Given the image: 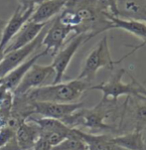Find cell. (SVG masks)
I'll return each mask as SVG.
<instances>
[{
    "mask_svg": "<svg viewBox=\"0 0 146 150\" xmlns=\"http://www.w3.org/2000/svg\"><path fill=\"white\" fill-rule=\"evenodd\" d=\"M89 83L84 80L76 79L70 82L51 83L33 88L22 96L28 101H50V103H72L81 98V96L88 91Z\"/></svg>",
    "mask_w": 146,
    "mask_h": 150,
    "instance_id": "cell-1",
    "label": "cell"
},
{
    "mask_svg": "<svg viewBox=\"0 0 146 150\" xmlns=\"http://www.w3.org/2000/svg\"><path fill=\"white\" fill-rule=\"evenodd\" d=\"M125 73L126 71L124 69H119L106 82L91 86L89 88L94 91H101L102 93V101L117 103L118 98L121 96L146 98V88L139 82H137V80H135L131 75L129 76L132 82L128 83L122 82V77Z\"/></svg>",
    "mask_w": 146,
    "mask_h": 150,
    "instance_id": "cell-2",
    "label": "cell"
},
{
    "mask_svg": "<svg viewBox=\"0 0 146 150\" xmlns=\"http://www.w3.org/2000/svg\"><path fill=\"white\" fill-rule=\"evenodd\" d=\"M115 65L116 63L112 60L111 51H109L108 38L107 36H103V38L97 43V45L88 55L80 75L77 79L91 83L96 78V73L99 69L107 68L109 70H112Z\"/></svg>",
    "mask_w": 146,
    "mask_h": 150,
    "instance_id": "cell-3",
    "label": "cell"
},
{
    "mask_svg": "<svg viewBox=\"0 0 146 150\" xmlns=\"http://www.w3.org/2000/svg\"><path fill=\"white\" fill-rule=\"evenodd\" d=\"M106 112V110L104 108V103L101 100V103L94 108L89 109L82 108L64 118L62 121L71 128L83 126L89 129L107 130V129H111V126L104 122V119L107 116Z\"/></svg>",
    "mask_w": 146,
    "mask_h": 150,
    "instance_id": "cell-4",
    "label": "cell"
},
{
    "mask_svg": "<svg viewBox=\"0 0 146 150\" xmlns=\"http://www.w3.org/2000/svg\"><path fill=\"white\" fill-rule=\"evenodd\" d=\"M94 37V36L91 34H76V36L72 38L71 41L66 45V47L61 48L58 51L57 54L53 57L54 59L51 64L55 71V77H54L52 83L62 82L67 69L70 65L71 61L73 60L77 51L79 50V48Z\"/></svg>",
    "mask_w": 146,
    "mask_h": 150,
    "instance_id": "cell-5",
    "label": "cell"
},
{
    "mask_svg": "<svg viewBox=\"0 0 146 150\" xmlns=\"http://www.w3.org/2000/svg\"><path fill=\"white\" fill-rule=\"evenodd\" d=\"M55 71L51 65H37L35 63L25 76L21 82L13 91L14 96H22L33 88L42 86L49 79L54 80ZM53 83V82H52Z\"/></svg>",
    "mask_w": 146,
    "mask_h": 150,
    "instance_id": "cell-6",
    "label": "cell"
},
{
    "mask_svg": "<svg viewBox=\"0 0 146 150\" xmlns=\"http://www.w3.org/2000/svg\"><path fill=\"white\" fill-rule=\"evenodd\" d=\"M48 26L49 24L38 35V37L33 40L31 43H29L28 45L20 48V49L5 53L3 59L0 62V79L3 78L5 75H7L13 69L18 67L19 65H21L22 63H24L28 59V57L39 47L41 43H42V39L45 35V32L47 31Z\"/></svg>",
    "mask_w": 146,
    "mask_h": 150,
    "instance_id": "cell-7",
    "label": "cell"
},
{
    "mask_svg": "<svg viewBox=\"0 0 146 150\" xmlns=\"http://www.w3.org/2000/svg\"><path fill=\"white\" fill-rule=\"evenodd\" d=\"M71 32H73V29L69 25L61 21L59 16L55 17V19L51 22V26H48L41 45L45 46L48 55L54 57L63 47L67 37Z\"/></svg>",
    "mask_w": 146,
    "mask_h": 150,
    "instance_id": "cell-8",
    "label": "cell"
},
{
    "mask_svg": "<svg viewBox=\"0 0 146 150\" xmlns=\"http://www.w3.org/2000/svg\"><path fill=\"white\" fill-rule=\"evenodd\" d=\"M33 112L43 116L59 119L62 121L64 118L74 113L76 110L84 108L83 103H50V101H31Z\"/></svg>",
    "mask_w": 146,
    "mask_h": 150,
    "instance_id": "cell-9",
    "label": "cell"
},
{
    "mask_svg": "<svg viewBox=\"0 0 146 150\" xmlns=\"http://www.w3.org/2000/svg\"><path fill=\"white\" fill-rule=\"evenodd\" d=\"M111 15L122 19L145 22L146 0H112Z\"/></svg>",
    "mask_w": 146,
    "mask_h": 150,
    "instance_id": "cell-10",
    "label": "cell"
},
{
    "mask_svg": "<svg viewBox=\"0 0 146 150\" xmlns=\"http://www.w3.org/2000/svg\"><path fill=\"white\" fill-rule=\"evenodd\" d=\"M33 11L34 9H24L19 5L14 10L10 19L5 23L3 30H2L1 38H0V49L3 52L8 43L12 40V38L17 34L25 23L29 21Z\"/></svg>",
    "mask_w": 146,
    "mask_h": 150,
    "instance_id": "cell-11",
    "label": "cell"
},
{
    "mask_svg": "<svg viewBox=\"0 0 146 150\" xmlns=\"http://www.w3.org/2000/svg\"><path fill=\"white\" fill-rule=\"evenodd\" d=\"M107 19L111 23V28H117V29H122L124 31L130 33V34L134 35L135 37H137L138 39H140L142 41V44L134 48V50L128 53L127 55H125L124 57H122L121 59L117 62H115L116 64H118L121 61H123L125 58L128 56L132 55L133 53H135L139 48L143 47L146 45V23L142 21H138V20H127V19H122L115 17L113 15L106 14Z\"/></svg>",
    "mask_w": 146,
    "mask_h": 150,
    "instance_id": "cell-12",
    "label": "cell"
},
{
    "mask_svg": "<svg viewBox=\"0 0 146 150\" xmlns=\"http://www.w3.org/2000/svg\"><path fill=\"white\" fill-rule=\"evenodd\" d=\"M49 24L47 23H36L33 21H27L22 26L18 33L12 38V40L8 43L6 48L4 49V54L10 51H14L24 47L31 43L33 40L38 37V35L43 31V29Z\"/></svg>",
    "mask_w": 146,
    "mask_h": 150,
    "instance_id": "cell-13",
    "label": "cell"
},
{
    "mask_svg": "<svg viewBox=\"0 0 146 150\" xmlns=\"http://www.w3.org/2000/svg\"><path fill=\"white\" fill-rule=\"evenodd\" d=\"M68 0H45L34 9L30 21L36 23H47L54 18L66 6Z\"/></svg>",
    "mask_w": 146,
    "mask_h": 150,
    "instance_id": "cell-14",
    "label": "cell"
},
{
    "mask_svg": "<svg viewBox=\"0 0 146 150\" xmlns=\"http://www.w3.org/2000/svg\"><path fill=\"white\" fill-rule=\"evenodd\" d=\"M48 52L46 50L42 51L39 54L35 55L34 57H31L30 59H27L24 63H22L21 65H19L18 67L9 72L7 75H5L3 78L0 79V83L6 86L8 90L13 91L16 86L19 85V83L21 82L23 77L25 76V74L27 73V71L32 67L33 65L37 62V60H39V58L47 56Z\"/></svg>",
    "mask_w": 146,
    "mask_h": 150,
    "instance_id": "cell-15",
    "label": "cell"
},
{
    "mask_svg": "<svg viewBox=\"0 0 146 150\" xmlns=\"http://www.w3.org/2000/svg\"><path fill=\"white\" fill-rule=\"evenodd\" d=\"M79 137L84 142L88 150H125L112 141L107 135H96L86 133L80 128H74Z\"/></svg>",
    "mask_w": 146,
    "mask_h": 150,
    "instance_id": "cell-16",
    "label": "cell"
},
{
    "mask_svg": "<svg viewBox=\"0 0 146 150\" xmlns=\"http://www.w3.org/2000/svg\"><path fill=\"white\" fill-rule=\"evenodd\" d=\"M40 137V128L32 121H25L15 131V140L21 150L32 149Z\"/></svg>",
    "mask_w": 146,
    "mask_h": 150,
    "instance_id": "cell-17",
    "label": "cell"
},
{
    "mask_svg": "<svg viewBox=\"0 0 146 150\" xmlns=\"http://www.w3.org/2000/svg\"><path fill=\"white\" fill-rule=\"evenodd\" d=\"M28 121H32L37 124L40 128V135L44 133H59L65 135L66 137L70 136L73 132V128L66 125L63 121L59 119L51 118V117H41L35 118L33 116H30L27 119ZM26 120V121H27Z\"/></svg>",
    "mask_w": 146,
    "mask_h": 150,
    "instance_id": "cell-18",
    "label": "cell"
},
{
    "mask_svg": "<svg viewBox=\"0 0 146 150\" xmlns=\"http://www.w3.org/2000/svg\"><path fill=\"white\" fill-rule=\"evenodd\" d=\"M112 141L125 150H144L145 143L143 136L140 132L135 131L133 133L125 134L122 136L111 137Z\"/></svg>",
    "mask_w": 146,
    "mask_h": 150,
    "instance_id": "cell-19",
    "label": "cell"
},
{
    "mask_svg": "<svg viewBox=\"0 0 146 150\" xmlns=\"http://www.w3.org/2000/svg\"><path fill=\"white\" fill-rule=\"evenodd\" d=\"M52 150H88L84 142L79 137L73 128V132L58 145L52 147Z\"/></svg>",
    "mask_w": 146,
    "mask_h": 150,
    "instance_id": "cell-20",
    "label": "cell"
},
{
    "mask_svg": "<svg viewBox=\"0 0 146 150\" xmlns=\"http://www.w3.org/2000/svg\"><path fill=\"white\" fill-rule=\"evenodd\" d=\"M13 91L8 90L5 86L0 83V110L10 111L13 105Z\"/></svg>",
    "mask_w": 146,
    "mask_h": 150,
    "instance_id": "cell-21",
    "label": "cell"
},
{
    "mask_svg": "<svg viewBox=\"0 0 146 150\" xmlns=\"http://www.w3.org/2000/svg\"><path fill=\"white\" fill-rule=\"evenodd\" d=\"M14 136L15 131L8 126H4V127L0 128V148L6 143H8L10 140H12Z\"/></svg>",
    "mask_w": 146,
    "mask_h": 150,
    "instance_id": "cell-22",
    "label": "cell"
},
{
    "mask_svg": "<svg viewBox=\"0 0 146 150\" xmlns=\"http://www.w3.org/2000/svg\"><path fill=\"white\" fill-rule=\"evenodd\" d=\"M135 114L139 122L146 124V103H138L135 109Z\"/></svg>",
    "mask_w": 146,
    "mask_h": 150,
    "instance_id": "cell-23",
    "label": "cell"
},
{
    "mask_svg": "<svg viewBox=\"0 0 146 150\" xmlns=\"http://www.w3.org/2000/svg\"><path fill=\"white\" fill-rule=\"evenodd\" d=\"M32 150H52V146L44 137L40 136L34 146L32 147Z\"/></svg>",
    "mask_w": 146,
    "mask_h": 150,
    "instance_id": "cell-24",
    "label": "cell"
},
{
    "mask_svg": "<svg viewBox=\"0 0 146 150\" xmlns=\"http://www.w3.org/2000/svg\"><path fill=\"white\" fill-rule=\"evenodd\" d=\"M19 6L24 9H35L39 4L45 0H18Z\"/></svg>",
    "mask_w": 146,
    "mask_h": 150,
    "instance_id": "cell-25",
    "label": "cell"
},
{
    "mask_svg": "<svg viewBox=\"0 0 146 150\" xmlns=\"http://www.w3.org/2000/svg\"><path fill=\"white\" fill-rule=\"evenodd\" d=\"M0 150H21L20 147L18 146V144L16 143V140H15V136L12 140H10L8 143H6L4 146H2Z\"/></svg>",
    "mask_w": 146,
    "mask_h": 150,
    "instance_id": "cell-26",
    "label": "cell"
},
{
    "mask_svg": "<svg viewBox=\"0 0 146 150\" xmlns=\"http://www.w3.org/2000/svg\"><path fill=\"white\" fill-rule=\"evenodd\" d=\"M5 21H3L1 18H0V38H1V34H2V30H3V27H4V25H5Z\"/></svg>",
    "mask_w": 146,
    "mask_h": 150,
    "instance_id": "cell-27",
    "label": "cell"
},
{
    "mask_svg": "<svg viewBox=\"0 0 146 150\" xmlns=\"http://www.w3.org/2000/svg\"><path fill=\"white\" fill-rule=\"evenodd\" d=\"M3 57H4V52L1 49H0V62H1L2 59H3Z\"/></svg>",
    "mask_w": 146,
    "mask_h": 150,
    "instance_id": "cell-28",
    "label": "cell"
},
{
    "mask_svg": "<svg viewBox=\"0 0 146 150\" xmlns=\"http://www.w3.org/2000/svg\"><path fill=\"white\" fill-rule=\"evenodd\" d=\"M145 23H146V18H145Z\"/></svg>",
    "mask_w": 146,
    "mask_h": 150,
    "instance_id": "cell-29",
    "label": "cell"
},
{
    "mask_svg": "<svg viewBox=\"0 0 146 150\" xmlns=\"http://www.w3.org/2000/svg\"><path fill=\"white\" fill-rule=\"evenodd\" d=\"M28 150H32V149H28Z\"/></svg>",
    "mask_w": 146,
    "mask_h": 150,
    "instance_id": "cell-30",
    "label": "cell"
}]
</instances>
